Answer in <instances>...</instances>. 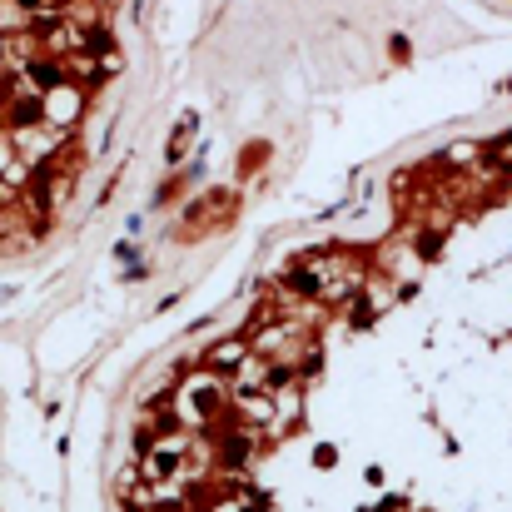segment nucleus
<instances>
[{
  "mask_svg": "<svg viewBox=\"0 0 512 512\" xmlns=\"http://www.w3.org/2000/svg\"><path fill=\"white\" fill-rule=\"evenodd\" d=\"M125 512H512V120L294 249L145 398Z\"/></svg>",
  "mask_w": 512,
  "mask_h": 512,
  "instance_id": "f257e3e1",
  "label": "nucleus"
}]
</instances>
